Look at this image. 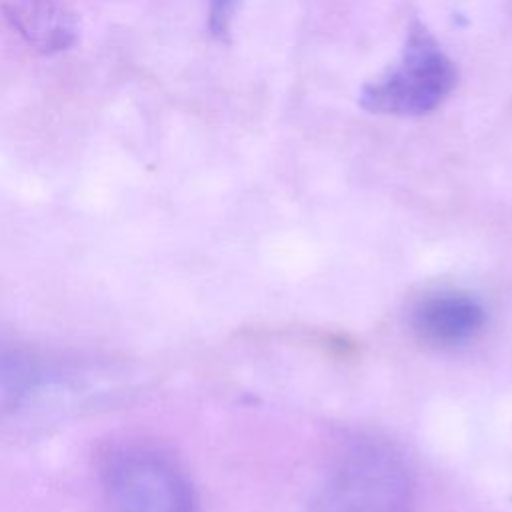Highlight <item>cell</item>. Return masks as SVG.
<instances>
[{
	"instance_id": "6da1fadb",
	"label": "cell",
	"mask_w": 512,
	"mask_h": 512,
	"mask_svg": "<svg viewBox=\"0 0 512 512\" xmlns=\"http://www.w3.org/2000/svg\"><path fill=\"white\" fill-rule=\"evenodd\" d=\"M458 72L432 32L408 26L400 60L360 90V106L374 114L420 116L438 108L456 86Z\"/></svg>"
},
{
	"instance_id": "7a4b0ae2",
	"label": "cell",
	"mask_w": 512,
	"mask_h": 512,
	"mask_svg": "<svg viewBox=\"0 0 512 512\" xmlns=\"http://www.w3.org/2000/svg\"><path fill=\"white\" fill-rule=\"evenodd\" d=\"M100 480L112 512H200L188 474L156 446H114L102 460Z\"/></svg>"
},
{
	"instance_id": "3957f363",
	"label": "cell",
	"mask_w": 512,
	"mask_h": 512,
	"mask_svg": "<svg viewBox=\"0 0 512 512\" xmlns=\"http://www.w3.org/2000/svg\"><path fill=\"white\" fill-rule=\"evenodd\" d=\"M412 474L390 446L362 440L340 452L322 484L324 512H408Z\"/></svg>"
},
{
	"instance_id": "277c9868",
	"label": "cell",
	"mask_w": 512,
	"mask_h": 512,
	"mask_svg": "<svg viewBox=\"0 0 512 512\" xmlns=\"http://www.w3.org/2000/svg\"><path fill=\"white\" fill-rule=\"evenodd\" d=\"M408 322L422 342L454 348L480 334L486 322V312L484 306L466 292L438 290L424 294L412 304Z\"/></svg>"
},
{
	"instance_id": "5b68a950",
	"label": "cell",
	"mask_w": 512,
	"mask_h": 512,
	"mask_svg": "<svg viewBox=\"0 0 512 512\" xmlns=\"http://www.w3.org/2000/svg\"><path fill=\"white\" fill-rule=\"evenodd\" d=\"M12 30L40 54H60L78 40L76 18L64 0H2Z\"/></svg>"
},
{
	"instance_id": "8992f818",
	"label": "cell",
	"mask_w": 512,
	"mask_h": 512,
	"mask_svg": "<svg viewBox=\"0 0 512 512\" xmlns=\"http://www.w3.org/2000/svg\"><path fill=\"white\" fill-rule=\"evenodd\" d=\"M238 0H208V30L216 38H224L236 14Z\"/></svg>"
}]
</instances>
